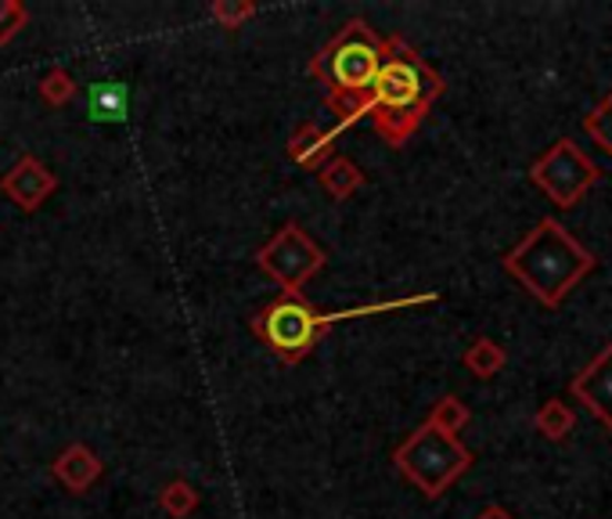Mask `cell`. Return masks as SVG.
Segmentation results:
<instances>
[{
    "instance_id": "6da1fadb",
    "label": "cell",
    "mask_w": 612,
    "mask_h": 519,
    "mask_svg": "<svg viewBox=\"0 0 612 519\" xmlns=\"http://www.w3.org/2000/svg\"><path fill=\"white\" fill-rule=\"evenodd\" d=\"M447 91L443 77L404 37L382 40V65L368 94V115L389 149H400Z\"/></svg>"
},
{
    "instance_id": "7a4b0ae2",
    "label": "cell",
    "mask_w": 612,
    "mask_h": 519,
    "mask_svg": "<svg viewBox=\"0 0 612 519\" xmlns=\"http://www.w3.org/2000/svg\"><path fill=\"white\" fill-rule=\"evenodd\" d=\"M501 264L537 303L562 307V299L588 278L599 260L555 216H544L527 231V238L512 253H504Z\"/></svg>"
},
{
    "instance_id": "3957f363",
    "label": "cell",
    "mask_w": 612,
    "mask_h": 519,
    "mask_svg": "<svg viewBox=\"0 0 612 519\" xmlns=\"http://www.w3.org/2000/svg\"><path fill=\"white\" fill-rule=\"evenodd\" d=\"M378 65H382V37L364 19H349L339 37L310 58L306 72L325 86L328 109L339 120L335 130L354 126L360 115H368V94Z\"/></svg>"
},
{
    "instance_id": "277c9868",
    "label": "cell",
    "mask_w": 612,
    "mask_h": 519,
    "mask_svg": "<svg viewBox=\"0 0 612 519\" xmlns=\"http://www.w3.org/2000/svg\"><path fill=\"white\" fill-rule=\"evenodd\" d=\"M392 466H397L429 501H436L472 469V451L458 437H447V432L421 423L411 437L392 451Z\"/></svg>"
},
{
    "instance_id": "5b68a950",
    "label": "cell",
    "mask_w": 612,
    "mask_h": 519,
    "mask_svg": "<svg viewBox=\"0 0 612 519\" xmlns=\"http://www.w3.org/2000/svg\"><path fill=\"white\" fill-rule=\"evenodd\" d=\"M253 332L288 365L303 360L317 346V339L325 336L320 314L299 293H282L274 303H267L253 317Z\"/></svg>"
},
{
    "instance_id": "8992f818",
    "label": "cell",
    "mask_w": 612,
    "mask_h": 519,
    "mask_svg": "<svg viewBox=\"0 0 612 519\" xmlns=\"http://www.w3.org/2000/svg\"><path fill=\"white\" fill-rule=\"evenodd\" d=\"M530 181L541 187L559 210H570L602 181V170L591 155H584L580 144L562 138L530 166Z\"/></svg>"
},
{
    "instance_id": "52a82bcc",
    "label": "cell",
    "mask_w": 612,
    "mask_h": 519,
    "mask_svg": "<svg viewBox=\"0 0 612 519\" xmlns=\"http://www.w3.org/2000/svg\"><path fill=\"white\" fill-rule=\"evenodd\" d=\"M256 264L282 285V293H299V285L325 264V253L306 238L299 224H288L256 253Z\"/></svg>"
},
{
    "instance_id": "ba28073f",
    "label": "cell",
    "mask_w": 612,
    "mask_h": 519,
    "mask_svg": "<svg viewBox=\"0 0 612 519\" xmlns=\"http://www.w3.org/2000/svg\"><path fill=\"white\" fill-rule=\"evenodd\" d=\"M573 397L599 418L605 429H612V343H605V350L580 368L573 379Z\"/></svg>"
},
{
    "instance_id": "9c48e42d",
    "label": "cell",
    "mask_w": 612,
    "mask_h": 519,
    "mask_svg": "<svg viewBox=\"0 0 612 519\" xmlns=\"http://www.w3.org/2000/svg\"><path fill=\"white\" fill-rule=\"evenodd\" d=\"M54 187H58L54 173L33 155H22L19 163L11 166L8 177H0V192H4L19 210H37Z\"/></svg>"
},
{
    "instance_id": "30bf717a",
    "label": "cell",
    "mask_w": 612,
    "mask_h": 519,
    "mask_svg": "<svg viewBox=\"0 0 612 519\" xmlns=\"http://www.w3.org/2000/svg\"><path fill=\"white\" fill-rule=\"evenodd\" d=\"M101 458L91 451V447H83V444H72V447H65L62 455L54 458V466H51V472H54V480L62 484L65 490H72V495H86L98 480H101Z\"/></svg>"
},
{
    "instance_id": "8fae6325",
    "label": "cell",
    "mask_w": 612,
    "mask_h": 519,
    "mask_svg": "<svg viewBox=\"0 0 612 519\" xmlns=\"http://www.w3.org/2000/svg\"><path fill=\"white\" fill-rule=\"evenodd\" d=\"M335 134H339V130H320L317 123H299L296 134L288 138V159L299 163V166L320 170L332 159Z\"/></svg>"
},
{
    "instance_id": "7c38bea8",
    "label": "cell",
    "mask_w": 612,
    "mask_h": 519,
    "mask_svg": "<svg viewBox=\"0 0 612 519\" xmlns=\"http://www.w3.org/2000/svg\"><path fill=\"white\" fill-rule=\"evenodd\" d=\"M130 112L126 83H91L86 86V120L94 123H123Z\"/></svg>"
},
{
    "instance_id": "4fadbf2b",
    "label": "cell",
    "mask_w": 612,
    "mask_h": 519,
    "mask_svg": "<svg viewBox=\"0 0 612 519\" xmlns=\"http://www.w3.org/2000/svg\"><path fill=\"white\" fill-rule=\"evenodd\" d=\"M317 181H320V187L332 195V199H349L357 192V187H364V173L357 170V163H349V159H343V155H332L325 166L317 170Z\"/></svg>"
},
{
    "instance_id": "5bb4252c",
    "label": "cell",
    "mask_w": 612,
    "mask_h": 519,
    "mask_svg": "<svg viewBox=\"0 0 612 519\" xmlns=\"http://www.w3.org/2000/svg\"><path fill=\"white\" fill-rule=\"evenodd\" d=\"M533 426H537V432H541V437H548L551 444H562V440L577 429V415H573V408H570L565 400L551 397V400L541 404V411H537Z\"/></svg>"
},
{
    "instance_id": "9a60e30c",
    "label": "cell",
    "mask_w": 612,
    "mask_h": 519,
    "mask_svg": "<svg viewBox=\"0 0 612 519\" xmlns=\"http://www.w3.org/2000/svg\"><path fill=\"white\" fill-rule=\"evenodd\" d=\"M461 365L469 368L476 379H493L504 365H508V354H504V346L498 339H487V336H479L469 350H465L461 357Z\"/></svg>"
},
{
    "instance_id": "2e32d148",
    "label": "cell",
    "mask_w": 612,
    "mask_h": 519,
    "mask_svg": "<svg viewBox=\"0 0 612 519\" xmlns=\"http://www.w3.org/2000/svg\"><path fill=\"white\" fill-rule=\"evenodd\" d=\"M469 408L455 397V394H447V397H440L432 404V411H429V418H426V426H432V429H440V432H447V437H458V432L469 426Z\"/></svg>"
},
{
    "instance_id": "e0dca14e",
    "label": "cell",
    "mask_w": 612,
    "mask_h": 519,
    "mask_svg": "<svg viewBox=\"0 0 612 519\" xmlns=\"http://www.w3.org/2000/svg\"><path fill=\"white\" fill-rule=\"evenodd\" d=\"M159 505H163V512L173 516V519H184V516H192L195 512V505H198V490L192 484H184V480H173L163 487V495H159Z\"/></svg>"
},
{
    "instance_id": "ac0fdd59",
    "label": "cell",
    "mask_w": 612,
    "mask_h": 519,
    "mask_svg": "<svg viewBox=\"0 0 612 519\" xmlns=\"http://www.w3.org/2000/svg\"><path fill=\"white\" fill-rule=\"evenodd\" d=\"M584 134L599 144L605 155H612V91L602 98V105L584 115Z\"/></svg>"
},
{
    "instance_id": "d6986e66",
    "label": "cell",
    "mask_w": 612,
    "mask_h": 519,
    "mask_svg": "<svg viewBox=\"0 0 612 519\" xmlns=\"http://www.w3.org/2000/svg\"><path fill=\"white\" fill-rule=\"evenodd\" d=\"M40 98L54 109L65 105V101L76 98V80H72L65 69H51L48 77L40 80Z\"/></svg>"
},
{
    "instance_id": "ffe728a7",
    "label": "cell",
    "mask_w": 612,
    "mask_h": 519,
    "mask_svg": "<svg viewBox=\"0 0 612 519\" xmlns=\"http://www.w3.org/2000/svg\"><path fill=\"white\" fill-rule=\"evenodd\" d=\"M210 14L216 22H221L224 29H238L245 19H253L256 8L253 4H231V0H216V4L210 8Z\"/></svg>"
},
{
    "instance_id": "44dd1931",
    "label": "cell",
    "mask_w": 612,
    "mask_h": 519,
    "mask_svg": "<svg viewBox=\"0 0 612 519\" xmlns=\"http://www.w3.org/2000/svg\"><path fill=\"white\" fill-rule=\"evenodd\" d=\"M26 26V8L19 0H0V43H8Z\"/></svg>"
},
{
    "instance_id": "7402d4cb",
    "label": "cell",
    "mask_w": 612,
    "mask_h": 519,
    "mask_svg": "<svg viewBox=\"0 0 612 519\" xmlns=\"http://www.w3.org/2000/svg\"><path fill=\"white\" fill-rule=\"evenodd\" d=\"M476 519H516V516L508 512V509H501V505H487V509L479 512Z\"/></svg>"
}]
</instances>
